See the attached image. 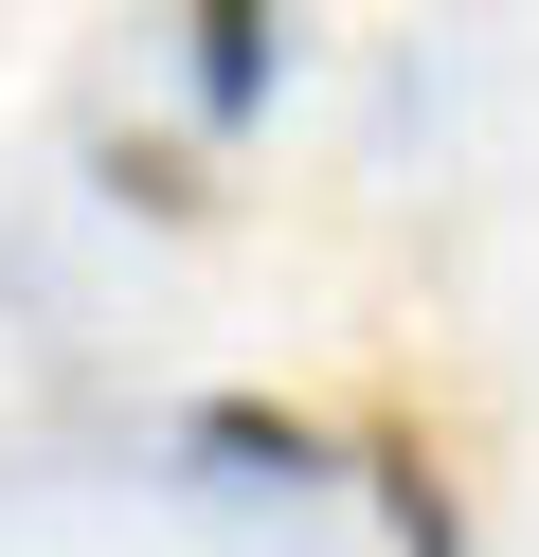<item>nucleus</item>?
<instances>
[{"instance_id": "nucleus-1", "label": "nucleus", "mask_w": 539, "mask_h": 557, "mask_svg": "<svg viewBox=\"0 0 539 557\" xmlns=\"http://www.w3.org/2000/svg\"><path fill=\"white\" fill-rule=\"evenodd\" d=\"M198 468H234V485H270V504H306V485H323V432H306V413H270V396H216V413H198Z\"/></svg>"}, {"instance_id": "nucleus-2", "label": "nucleus", "mask_w": 539, "mask_h": 557, "mask_svg": "<svg viewBox=\"0 0 539 557\" xmlns=\"http://www.w3.org/2000/svg\"><path fill=\"white\" fill-rule=\"evenodd\" d=\"M180 37H198V109L216 126L270 109V0H180Z\"/></svg>"}, {"instance_id": "nucleus-3", "label": "nucleus", "mask_w": 539, "mask_h": 557, "mask_svg": "<svg viewBox=\"0 0 539 557\" xmlns=\"http://www.w3.org/2000/svg\"><path fill=\"white\" fill-rule=\"evenodd\" d=\"M108 198H144V216H198V181H180L162 145H108Z\"/></svg>"}]
</instances>
